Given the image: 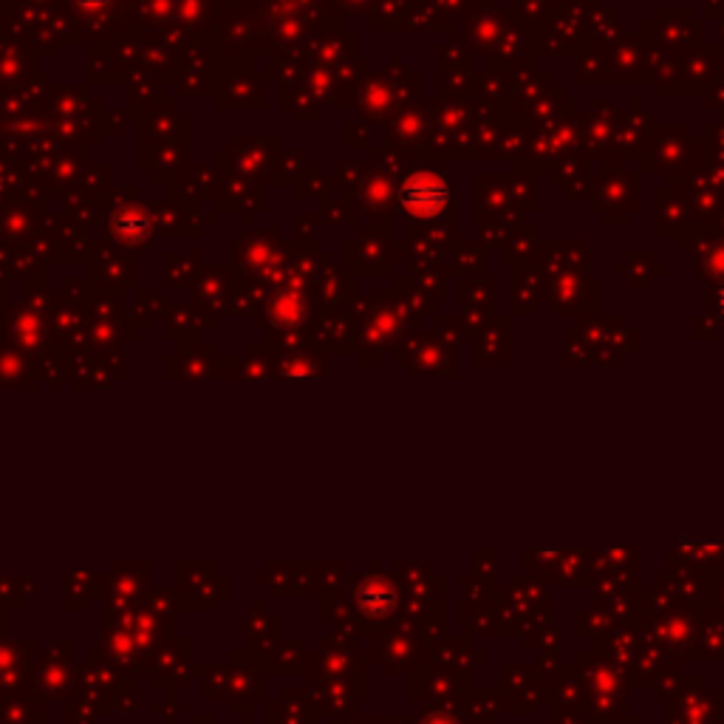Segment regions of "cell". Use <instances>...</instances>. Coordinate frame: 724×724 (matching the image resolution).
Wrapping results in <instances>:
<instances>
[{
	"label": "cell",
	"instance_id": "cell-3",
	"mask_svg": "<svg viewBox=\"0 0 724 724\" xmlns=\"http://www.w3.org/2000/svg\"><path fill=\"white\" fill-rule=\"evenodd\" d=\"M111 230H114V235L122 244H142V241L148 238L150 221L142 210L128 207V210H119V213L114 215Z\"/></svg>",
	"mask_w": 724,
	"mask_h": 724
},
{
	"label": "cell",
	"instance_id": "cell-4",
	"mask_svg": "<svg viewBox=\"0 0 724 724\" xmlns=\"http://www.w3.org/2000/svg\"><path fill=\"white\" fill-rule=\"evenodd\" d=\"M719 306H722V314H724V289H722V295H719Z\"/></svg>",
	"mask_w": 724,
	"mask_h": 724
},
{
	"label": "cell",
	"instance_id": "cell-1",
	"mask_svg": "<svg viewBox=\"0 0 724 724\" xmlns=\"http://www.w3.org/2000/svg\"><path fill=\"white\" fill-rule=\"evenodd\" d=\"M399 204L413 218H436L450 204V184L436 173H413L399 187Z\"/></svg>",
	"mask_w": 724,
	"mask_h": 724
},
{
	"label": "cell",
	"instance_id": "cell-2",
	"mask_svg": "<svg viewBox=\"0 0 724 724\" xmlns=\"http://www.w3.org/2000/svg\"><path fill=\"white\" fill-rule=\"evenodd\" d=\"M396 606L394 589L382 580H368L365 586H360L357 592V609L371 617V620H379V617H388Z\"/></svg>",
	"mask_w": 724,
	"mask_h": 724
}]
</instances>
